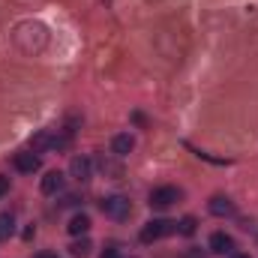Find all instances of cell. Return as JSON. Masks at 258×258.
Wrapping results in <instances>:
<instances>
[{"label": "cell", "instance_id": "cell-16", "mask_svg": "<svg viewBox=\"0 0 258 258\" xmlns=\"http://www.w3.org/2000/svg\"><path fill=\"white\" fill-rule=\"evenodd\" d=\"M177 231H180V234H195V219H192V216H186V219L180 222V228H177Z\"/></svg>", "mask_w": 258, "mask_h": 258}, {"label": "cell", "instance_id": "cell-5", "mask_svg": "<svg viewBox=\"0 0 258 258\" xmlns=\"http://www.w3.org/2000/svg\"><path fill=\"white\" fill-rule=\"evenodd\" d=\"M177 198H180V192H177L174 186H159V189H153V192H150V207L165 210V207H171Z\"/></svg>", "mask_w": 258, "mask_h": 258}, {"label": "cell", "instance_id": "cell-4", "mask_svg": "<svg viewBox=\"0 0 258 258\" xmlns=\"http://www.w3.org/2000/svg\"><path fill=\"white\" fill-rule=\"evenodd\" d=\"M102 213L111 216V219H129L132 204H129V198H123V195H108V198H102Z\"/></svg>", "mask_w": 258, "mask_h": 258}, {"label": "cell", "instance_id": "cell-8", "mask_svg": "<svg viewBox=\"0 0 258 258\" xmlns=\"http://www.w3.org/2000/svg\"><path fill=\"white\" fill-rule=\"evenodd\" d=\"M69 174H72L75 180H87V177H90V159H87V156H72Z\"/></svg>", "mask_w": 258, "mask_h": 258}, {"label": "cell", "instance_id": "cell-18", "mask_svg": "<svg viewBox=\"0 0 258 258\" xmlns=\"http://www.w3.org/2000/svg\"><path fill=\"white\" fill-rule=\"evenodd\" d=\"M102 258H120V255H117L114 249H105V252H102Z\"/></svg>", "mask_w": 258, "mask_h": 258}, {"label": "cell", "instance_id": "cell-9", "mask_svg": "<svg viewBox=\"0 0 258 258\" xmlns=\"http://www.w3.org/2000/svg\"><path fill=\"white\" fill-rule=\"evenodd\" d=\"M207 207H210L213 216H231V213H234V204H231V198H225V195H213Z\"/></svg>", "mask_w": 258, "mask_h": 258}, {"label": "cell", "instance_id": "cell-14", "mask_svg": "<svg viewBox=\"0 0 258 258\" xmlns=\"http://www.w3.org/2000/svg\"><path fill=\"white\" fill-rule=\"evenodd\" d=\"M30 147H33V153H39V150L51 147V135H48V132H39V135H33V138H30Z\"/></svg>", "mask_w": 258, "mask_h": 258}, {"label": "cell", "instance_id": "cell-6", "mask_svg": "<svg viewBox=\"0 0 258 258\" xmlns=\"http://www.w3.org/2000/svg\"><path fill=\"white\" fill-rule=\"evenodd\" d=\"M39 165H42V159L36 153H18L15 156V168L21 174H33V171H39Z\"/></svg>", "mask_w": 258, "mask_h": 258}, {"label": "cell", "instance_id": "cell-15", "mask_svg": "<svg viewBox=\"0 0 258 258\" xmlns=\"http://www.w3.org/2000/svg\"><path fill=\"white\" fill-rule=\"evenodd\" d=\"M69 252L75 258H87L90 255V240H75V243L69 246Z\"/></svg>", "mask_w": 258, "mask_h": 258}, {"label": "cell", "instance_id": "cell-17", "mask_svg": "<svg viewBox=\"0 0 258 258\" xmlns=\"http://www.w3.org/2000/svg\"><path fill=\"white\" fill-rule=\"evenodd\" d=\"M6 192H9V180H6V177H0V198H3Z\"/></svg>", "mask_w": 258, "mask_h": 258}, {"label": "cell", "instance_id": "cell-2", "mask_svg": "<svg viewBox=\"0 0 258 258\" xmlns=\"http://www.w3.org/2000/svg\"><path fill=\"white\" fill-rule=\"evenodd\" d=\"M156 54L162 57V60H168L171 66H180L183 60V54H186V36L180 33V30H159L156 33Z\"/></svg>", "mask_w": 258, "mask_h": 258}, {"label": "cell", "instance_id": "cell-12", "mask_svg": "<svg viewBox=\"0 0 258 258\" xmlns=\"http://www.w3.org/2000/svg\"><path fill=\"white\" fill-rule=\"evenodd\" d=\"M231 246H234V240H231L225 231L210 234V249H213V252H219V255H222V252H231Z\"/></svg>", "mask_w": 258, "mask_h": 258}, {"label": "cell", "instance_id": "cell-1", "mask_svg": "<svg viewBox=\"0 0 258 258\" xmlns=\"http://www.w3.org/2000/svg\"><path fill=\"white\" fill-rule=\"evenodd\" d=\"M12 42H15V48L21 51V54H27V57H36V54H42L45 48H48V42H51V33H48V27L42 24V21H21V24H15V30H12Z\"/></svg>", "mask_w": 258, "mask_h": 258}, {"label": "cell", "instance_id": "cell-13", "mask_svg": "<svg viewBox=\"0 0 258 258\" xmlns=\"http://www.w3.org/2000/svg\"><path fill=\"white\" fill-rule=\"evenodd\" d=\"M15 231V216L12 213H0V240H9Z\"/></svg>", "mask_w": 258, "mask_h": 258}, {"label": "cell", "instance_id": "cell-19", "mask_svg": "<svg viewBox=\"0 0 258 258\" xmlns=\"http://www.w3.org/2000/svg\"><path fill=\"white\" fill-rule=\"evenodd\" d=\"M231 258H249V255H231Z\"/></svg>", "mask_w": 258, "mask_h": 258}, {"label": "cell", "instance_id": "cell-10", "mask_svg": "<svg viewBox=\"0 0 258 258\" xmlns=\"http://www.w3.org/2000/svg\"><path fill=\"white\" fill-rule=\"evenodd\" d=\"M63 189V174L60 171H48L45 177H42V192L45 195H54Z\"/></svg>", "mask_w": 258, "mask_h": 258}, {"label": "cell", "instance_id": "cell-7", "mask_svg": "<svg viewBox=\"0 0 258 258\" xmlns=\"http://www.w3.org/2000/svg\"><path fill=\"white\" fill-rule=\"evenodd\" d=\"M132 147H135V138L129 132H120V135L111 138V153L114 156H126V153H132Z\"/></svg>", "mask_w": 258, "mask_h": 258}, {"label": "cell", "instance_id": "cell-11", "mask_svg": "<svg viewBox=\"0 0 258 258\" xmlns=\"http://www.w3.org/2000/svg\"><path fill=\"white\" fill-rule=\"evenodd\" d=\"M66 228H69V234H75V237H78V234H87V231H90V216H87V213H75Z\"/></svg>", "mask_w": 258, "mask_h": 258}, {"label": "cell", "instance_id": "cell-3", "mask_svg": "<svg viewBox=\"0 0 258 258\" xmlns=\"http://www.w3.org/2000/svg\"><path fill=\"white\" fill-rule=\"evenodd\" d=\"M174 231H177V222H171V219H153V222H147L141 228V240L150 243V240H159V237L174 234Z\"/></svg>", "mask_w": 258, "mask_h": 258}, {"label": "cell", "instance_id": "cell-20", "mask_svg": "<svg viewBox=\"0 0 258 258\" xmlns=\"http://www.w3.org/2000/svg\"><path fill=\"white\" fill-rule=\"evenodd\" d=\"M39 258H51V255H39Z\"/></svg>", "mask_w": 258, "mask_h": 258}]
</instances>
